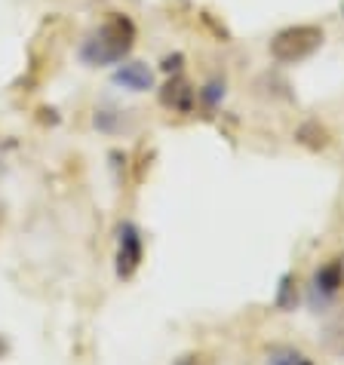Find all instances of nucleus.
Instances as JSON below:
<instances>
[{
    "label": "nucleus",
    "instance_id": "11",
    "mask_svg": "<svg viewBox=\"0 0 344 365\" xmlns=\"http://www.w3.org/2000/svg\"><path fill=\"white\" fill-rule=\"evenodd\" d=\"M277 310H295L298 295H295V277L292 273H283L280 279V289H277Z\"/></svg>",
    "mask_w": 344,
    "mask_h": 365
},
{
    "label": "nucleus",
    "instance_id": "4",
    "mask_svg": "<svg viewBox=\"0 0 344 365\" xmlns=\"http://www.w3.org/2000/svg\"><path fill=\"white\" fill-rule=\"evenodd\" d=\"M111 83L117 89H126V93H151V89H157V74L148 62L126 58V62L114 65V71H111Z\"/></svg>",
    "mask_w": 344,
    "mask_h": 365
},
{
    "label": "nucleus",
    "instance_id": "15",
    "mask_svg": "<svg viewBox=\"0 0 344 365\" xmlns=\"http://www.w3.org/2000/svg\"><path fill=\"white\" fill-rule=\"evenodd\" d=\"M341 16H344V4H341Z\"/></svg>",
    "mask_w": 344,
    "mask_h": 365
},
{
    "label": "nucleus",
    "instance_id": "3",
    "mask_svg": "<svg viewBox=\"0 0 344 365\" xmlns=\"http://www.w3.org/2000/svg\"><path fill=\"white\" fill-rule=\"evenodd\" d=\"M141 258H145V240H141V230L133 221H123L117 227V277L129 279L136 277V270L141 267Z\"/></svg>",
    "mask_w": 344,
    "mask_h": 365
},
{
    "label": "nucleus",
    "instance_id": "9",
    "mask_svg": "<svg viewBox=\"0 0 344 365\" xmlns=\"http://www.w3.org/2000/svg\"><path fill=\"white\" fill-rule=\"evenodd\" d=\"M295 141H301V145L310 148V150H323V148H329V133L317 123V120H308V123L295 133Z\"/></svg>",
    "mask_w": 344,
    "mask_h": 365
},
{
    "label": "nucleus",
    "instance_id": "13",
    "mask_svg": "<svg viewBox=\"0 0 344 365\" xmlns=\"http://www.w3.org/2000/svg\"><path fill=\"white\" fill-rule=\"evenodd\" d=\"M176 365H197V356H181Z\"/></svg>",
    "mask_w": 344,
    "mask_h": 365
},
{
    "label": "nucleus",
    "instance_id": "5",
    "mask_svg": "<svg viewBox=\"0 0 344 365\" xmlns=\"http://www.w3.org/2000/svg\"><path fill=\"white\" fill-rule=\"evenodd\" d=\"M344 286V264L335 258V261H329V264H323L317 273H313V282H310V307L313 310H320V307H326V304L335 301V295L341 292Z\"/></svg>",
    "mask_w": 344,
    "mask_h": 365
},
{
    "label": "nucleus",
    "instance_id": "14",
    "mask_svg": "<svg viewBox=\"0 0 344 365\" xmlns=\"http://www.w3.org/2000/svg\"><path fill=\"white\" fill-rule=\"evenodd\" d=\"M4 353H6V341L0 338V356H4Z\"/></svg>",
    "mask_w": 344,
    "mask_h": 365
},
{
    "label": "nucleus",
    "instance_id": "1",
    "mask_svg": "<svg viewBox=\"0 0 344 365\" xmlns=\"http://www.w3.org/2000/svg\"><path fill=\"white\" fill-rule=\"evenodd\" d=\"M136 40H138V28L133 22V16L108 13L93 31L80 40L77 58L86 68H114L133 56Z\"/></svg>",
    "mask_w": 344,
    "mask_h": 365
},
{
    "label": "nucleus",
    "instance_id": "12",
    "mask_svg": "<svg viewBox=\"0 0 344 365\" xmlns=\"http://www.w3.org/2000/svg\"><path fill=\"white\" fill-rule=\"evenodd\" d=\"M160 71H163V74H181V71H185V56L181 53H169V56H163V62H160Z\"/></svg>",
    "mask_w": 344,
    "mask_h": 365
},
{
    "label": "nucleus",
    "instance_id": "8",
    "mask_svg": "<svg viewBox=\"0 0 344 365\" xmlns=\"http://www.w3.org/2000/svg\"><path fill=\"white\" fill-rule=\"evenodd\" d=\"M225 96H228V80L221 77V74L209 77L206 83L197 89V101H200V105H203L206 110H218L221 101H225Z\"/></svg>",
    "mask_w": 344,
    "mask_h": 365
},
{
    "label": "nucleus",
    "instance_id": "10",
    "mask_svg": "<svg viewBox=\"0 0 344 365\" xmlns=\"http://www.w3.org/2000/svg\"><path fill=\"white\" fill-rule=\"evenodd\" d=\"M265 365H313V362H310L301 350L286 347V344H277V347H270V350H268Z\"/></svg>",
    "mask_w": 344,
    "mask_h": 365
},
{
    "label": "nucleus",
    "instance_id": "2",
    "mask_svg": "<svg viewBox=\"0 0 344 365\" xmlns=\"http://www.w3.org/2000/svg\"><path fill=\"white\" fill-rule=\"evenodd\" d=\"M323 37H326V31L320 25H289L270 37L268 53L277 65H298L323 46Z\"/></svg>",
    "mask_w": 344,
    "mask_h": 365
},
{
    "label": "nucleus",
    "instance_id": "7",
    "mask_svg": "<svg viewBox=\"0 0 344 365\" xmlns=\"http://www.w3.org/2000/svg\"><path fill=\"white\" fill-rule=\"evenodd\" d=\"M93 126L98 129V133H105V135L123 133V126H126V110L111 108V105H98L96 114H93Z\"/></svg>",
    "mask_w": 344,
    "mask_h": 365
},
{
    "label": "nucleus",
    "instance_id": "6",
    "mask_svg": "<svg viewBox=\"0 0 344 365\" xmlns=\"http://www.w3.org/2000/svg\"><path fill=\"white\" fill-rule=\"evenodd\" d=\"M160 105L176 110V114H191L197 108V89L188 83L185 74H172L163 86H160Z\"/></svg>",
    "mask_w": 344,
    "mask_h": 365
}]
</instances>
